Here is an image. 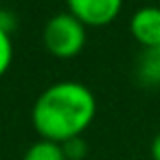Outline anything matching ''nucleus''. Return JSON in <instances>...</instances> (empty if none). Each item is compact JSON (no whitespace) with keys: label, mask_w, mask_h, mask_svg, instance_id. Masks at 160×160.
<instances>
[{"label":"nucleus","mask_w":160,"mask_h":160,"mask_svg":"<svg viewBox=\"0 0 160 160\" xmlns=\"http://www.w3.org/2000/svg\"><path fill=\"white\" fill-rule=\"evenodd\" d=\"M42 40L51 55L70 59V57L79 55L86 46V24L81 20H77L70 11L55 13L44 24Z\"/></svg>","instance_id":"nucleus-2"},{"label":"nucleus","mask_w":160,"mask_h":160,"mask_svg":"<svg viewBox=\"0 0 160 160\" xmlns=\"http://www.w3.org/2000/svg\"><path fill=\"white\" fill-rule=\"evenodd\" d=\"M0 11H2V0H0Z\"/></svg>","instance_id":"nucleus-10"},{"label":"nucleus","mask_w":160,"mask_h":160,"mask_svg":"<svg viewBox=\"0 0 160 160\" xmlns=\"http://www.w3.org/2000/svg\"><path fill=\"white\" fill-rule=\"evenodd\" d=\"M136 79L145 88H160V46L142 48L136 57Z\"/></svg>","instance_id":"nucleus-5"},{"label":"nucleus","mask_w":160,"mask_h":160,"mask_svg":"<svg viewBox=\"0 0 160 160\" xmlns=\"http://www.w3.org/2000/svg\"><path fill=\"white\" fill-rule=\"evenodd\" d=\"M97 114V99L81 81H57L33 103V127L44 140L66 142L81 136Z\"/></svg>","instance_id":"nucleus-1"},{"label":"nucleus","mask_w":160,"mask_h":160,"mask_svg":"<svg viewBox=\"0 0 160 160\" xmlns=\"http://www.w3.org/2000/svg\"><path fill=\"white\" fill-rule=\"evenodd\" d=\"M68 11L86 27H103L116 20L123 0H66Z\"/></svg>","instance_id":"nucleus-3"},{"label":"nucleus","mask_w":160,"mask_h":160,"mask_svg":"<svg viewBox=\"0 0 160 160\" xmlns=\"http://www.w3.org/2000/svg\"><path fill=\"white\" fill-rule=\"evenodd\" d=\"M132 38L142 46H160V7H142L129 20Z\"/></svg>","instance_id":"nucleus-4"},{"label":"nucleus","mask_w":160,"mask_h":160,"mask_svg":"<svg viewBox=\"0 0 160 160\" xmlns=\"http://www.w3.org/2000/svg\"><path fill=\"white\" fill-rule=\"evenodd\" d=\"M62 149H64L66 160H81L86 156V151H88V145L83 142L81 136H77V138H70V140L62 142Z\"/></svg>","instance_id":"nucleus-8"},{"label":"nucleus","mask_w":160,"mask_h":160,"mask_svg":"<svg viewBox=\"0 0 160 160\" xmlns=\"http://www.w3.org/2000/svg\"><path fill=\"white\" fill-rule=\"evenodd\" d=\"M22 160H66V156H64V149H62L59 142H53V140H44L42 138V140L33 142L24 151Z\"/></svg>","instance_id":"nucleus-6"},{"label":"nucleus","mask_w":160,"mask_h":160,"mask_svg":"<svg viewBox=\"0 0 160 160\" xmlns=\"http://www.w3.org/2000/svg\"><path fill=\"white\" fill-rule=\"evenodd\" d=\"M151 158H153V160H160V132H158L156 138L151 140Z\"/></svg>","instance_id":"nucleus-9"},{"label":"nucleus","mask_w":160,"mask_h":160,"mask_svg":"<svg viewBox=\"0 0 160 160\" xmlns=\"http://www.w3.org/2000/svg\"><path fill=\"white\" fill-rule=\"evenodd\" d=\"M13 62V42H11V33L0 27V77H2L9 66Z\"/></svg>","instance_id":"nucleus-7"}]
</instances>
